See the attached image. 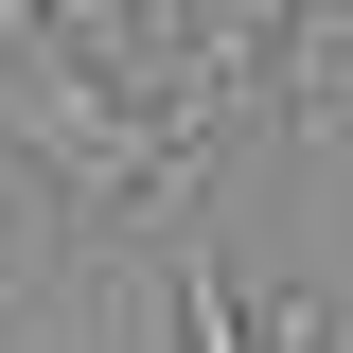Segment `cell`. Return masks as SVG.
<instances>
[{
  "instance_id": "1",
  "label": "cell",
  "mask_w": 353,
  "mask_h": 353,
  "mask_svg": "<svg viewBox=\"0 0 353 353\" xmlns=\"http://www.w3.org/2000/svg\"><path fill=\"white\" fill-rule=\"evenodd\" d=\"M0 141L53 176V194H88V212H141V194H176L194 176V141H176V106L141 71H106V53L36 36L18 71H0Z\"/></svg>"
}]
</instances>
